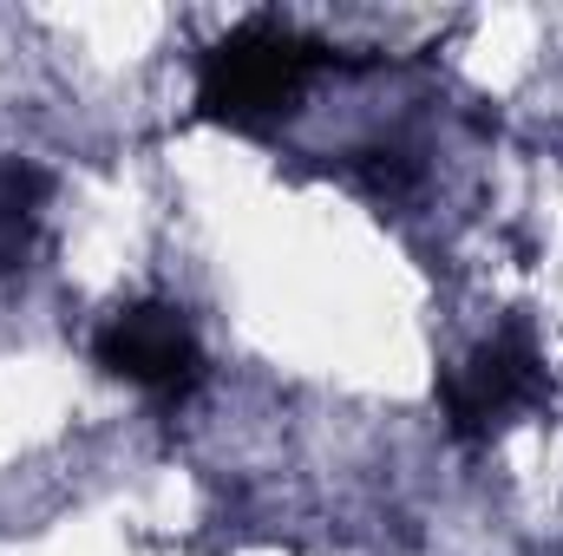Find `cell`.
<instances>
[{
  "instance_id": "4",
  "label": "cell",
  "mask_w": 563,
  "mask_h": 556,
  "mask_svg": "<svg viewBox=\"0 0 563 556\" xmlns=\"http://www.w3.org/2000/svg\"><path fill=\"white\" fill-rule=\"evenodd\" d=\"M46 197L53 177L33 157L0 151V276H20L40 249V223H46Z\"/></svg>"
},
{
  "instance_id": "1",
  "label": "cell",
  "mask_w": 563,
  "mask_h": 556,
  "mask_svg": "<svg viewBox=\"0 0 563 556\" xmlns=\"http://www.w3.org/2000/svg\"><path fill=\"white\" fill-rule=\"evenodd\" d=\"M328 66H334L328 40H314L308 26L282 13H250L197 59V105L217 125L256 132V125H276L282 112H295L301 92Z\"/></svg>"
},
{
  "instance_id": "3",
  "label": "cell",
  "mask_w": 563,
  "mask_h": 556,
  "mask_svg": "<svg viewBox=\"0 0 563 556\" xmlns=\"http://www.w3.org/2000/svg\"><path fill=\"white\" fill-rule=\"evenodd\" d=\"M92 360H99L112 380L151 393V400H190V393L203 387V367H210V360H203V341H197V327H190V314L170 308V301L112 308L106 327L92 334Z\"/></svg>"
},
{
  "instance_id": "2",
  "label": "cell",
  "mask_w": 563,
  "mask_h": 556,
  "mask_svg": "<svg viewBox=\"0 0 563 556\" xmlns=\"http://www.w3.org/2000/svg\"><path fill=\"white\" fill-rule=\"evenodd\" d=\"M544 393H551V374H544V347H538V334L531 327H498V334H485L452 374H445V425H452V438H465V445H478V438H492V432H505L511 419H525L531 407H544Z\"/></svg>"
}]
</instances>
